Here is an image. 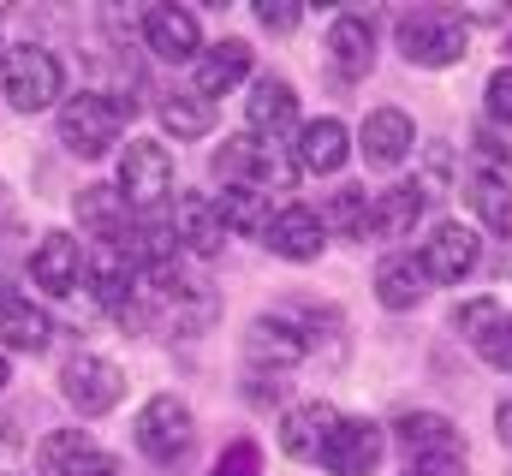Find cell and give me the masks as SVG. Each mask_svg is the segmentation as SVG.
Here are the masks:
<instances>
[{"mask_svg": "<svg viewBox=\"0 0 512 476\" xmlns=\"http://www.w3.org/2000/svg\"><path fill=\"white\" fill-rule=\"evenodd\" d=\"M399 54H405V66H423V72L459 66L471 54V24L447 6H417L399 18Z\"/></svg>", "mask_w": 512, "mask_h": 476, "instance_id": "obj_1", "label": "cell"}, {"mask_svg": "<svg viewBox=\"0 0 512 476\" xmlns=\"http://www.w3.org/2000/svg\"><path fill=\"white\" fill-rule=\"evenodd\" d=\"M131 114H137V102H131V96L84 90V96H72V102L60 108V143H66L72 155L96 161V155H108V149L120 143V131H126Z\"/></svg>", "mask_w": 512, "mask_h": 476, "instance_id": "obj_2", "label": "cell"}, {"mask_svg": "<svg viewBox=\"0 0 512 476\" xmlns=\"http://www.w3.org/2000/svg\"><path fill=\"white\" fill-rule=\"evenodd\" d=\"M0 90H6V102L18 108V114H42V108H54L60 96H66V72H60V60L48 54V48H6L0 54Z\"/></svg>", "mask_w": 512, "mask_h": 476, "instance_id": "obj_3", "label": "cell"}, {"mask_svg": "<svg viewBox=\"0 0 512 476\" xmlns=\"http://www.w3.org/2000/svg\"><path fill=\"white\" fill-rule=\"evenodd\" d=\"M215 173H221V185H251V191H286L292 179H298V167H292V155H280V143H262L251 131H239V137H221V149H215Z\"/></svg>", "mask_w": 512, "mask_h": 476, "instance_id": "obj_4", "label": "cell"}, {"mask_svg": "<svg viewBox=\"0 0 512 476\" xmlns=\"http://www.w3.org/2000/svg\"><path fill=\"white\" fill-rule=\"evenodd\" d=\"M191 435H197V417H191V405H185V399H173V393H155V399L137 411V423H131L137 453H143V459H155V465L185 459V453H191Z\"/></svg>", "mask_w": 512, "mask_h": 476, "instance_id": "obj_5", "label": "cell"}, {"mask_svg": "<svg viewBox=\"0 0 512 476\" xmlns=\"http://www.w3.org/2000/svg\"><path fill=\"white\" fill-rule=\"evenodd\" d=\"M120 197L131 203V215H149L173 197V149L167 143H149V137H131L126 155H120Z\"/></svg>", "mask_w": 512, "mask_h": 476, "instance_id": "obj_6", "label": "cell"}, {"mask_svg": "<svg viewBox=\"0 0 512 476\" xmlns=\"http://www.w3.org/2000/svg\"><path fill=\"white\" fill-rule=\"evenodd\" d=\"M477 262H483V238H477V227H465V221H441L435 233L423 238V256H417L423 280H435V286L471 280Z\"/></svg>", "mask_w": 512, "mask_h": 476, "instance_id": "obj_7", "label": "cell"}, {"mask_svg": "<svg viewBox=\"0 0 512 476\" xmlns=\"http://www.w3.org/2000/svg\"><path fill=\"white\" fill-rule=\"evenodd\" d=\"M60 393L72 399L78 417H108V411L120 405V393H126V375H120V363H108V357L78 352L60 369Z\"/></svg>", "mask_w": 512, "mask_h": 476, "instance_id": "obj_8", "label": "cell"}, {"mask_svg": "<svg viewBox=\"0 0 512 476\" xmlns=\"http://www.w3.org/2000/svg\"><path fill=\"white\" fill-rule=\"evenodd\" d=\"M382 423H370V417H340L334 423V435H328V447L316 453V465L328 476H370L382 465Z\"/></svg>", "mask_w": 512, "mask_h": 476, "instance_id": "obj_9", "label": "cell"}, {"mask_svg": "<svg viewBox=\"0 0 512 476\" xmlns=\"http://www.w3.org/2000/svg\"><path fill=\"white\" fill-rule=\"evenodd\" d=\"M399 447L411 465H459L465 471V435L441 411H405L399 417Z\"/></svg>", "mask_w": 512, "mask_h": 476, "instance_id": "obj_10", "label": "cell"}, {"mask_svg": "<svg viewBox=\"0 0 512 476\" xmlns=\"http://www.w3.org/2000/svg\"><path fill=\"white\" fill-rule=\"evenodd\" d=\"M292 137H298V143H292V167H298V173H340V167L352 161V131L334 114L298 119Z\"/></svg>", "mask_w": 512, "mask_h": 476, "instance_id": "obj_11", "label": "cell"}, {"mask_svg": "<svg viewBox=\"0 0 512 476\" xmlns=\"http://www.w3.org/2000/svg\"><path fill=\"white\" fill-rule=\"evenodd\" d=\"M262 244L280 256V262H316L322 256V215L316 209H304V203H286V209H274L268 215V227H262Z\"/></svg>", "mask_w": 512, "mask_h": 476, "instance_id": "obj_12", "label": "cell"}, {"mask_svg": "<svg viewBox=\"0 0 512 476\" xmlns=\"http://www.w3.org/2000/svg\"><path fill=\"white\" fill-rule=\"evenodd\" d=\"M245 119H251V137H262V143L298 131V90H292L286 78L262 72L251 84V96H245Z\"/></svg>", "mask_w": 512, "mask_h": 476, "instance_id": "obj_13", "label": "cell"}, {"mask_svg": "<svg viewBox=\"0 0 512 476\" xmlns=\"http://www.w3.org/2000/svg\"><path fill=\"white\" fill-rule=\"evenodd\" d=\"M143 42L155 60H197L203 54V30L191 6H149L143 12Z\"/></svg>", "mask_w": 512, "mask_h": 476, "instance_id": "obj_14", "label": "cell"}, {"mask_svg": "<svg viewBox=\"0 0 512 476\" xmlns=\"http://www.w3.org/2000/svg\"><path fill=\"white\" fill-rule=\"evenodd\" d=\"M334 423H340V411H334L328 399H304V405H292V411L280 417V453L298 459V465H316V453L328 447Z\"/></svg>", "mask_w": 512, "mask_h": 476, "instance_id": "obj_15", "label": "cell"}, {"mask_svg": "<svg viewBox=\"0 0 512 476\" xmlns=\"http://www.w3.org/2000/svg\"><path fill=\"white\" fill-rule=\"evenodd\" d=\"M30 274H36V286L48 298H72L84 286V244L72 233H48L36 244V256H30Z\"/></svg>", "mask_w": 512, "mask_h": 476, "instance_id": "obj_16", "label": "cell"}, {"mask_svg": "<svg viewBox=\"0 0 512 476\" xmlns=\"http://www.w3.org/2000/svg\"><path fill=\"white\" fill-rule=\"evenodd\" d=\"M328 60L340 78H370L376 66V18L370 12H340L328 30Z\"/></svg>", "mask_w": 512, "mask_h": 476, "instance_id": "obj_17", "label": "cell"}, {"mask_svg": "<svg viewBox=\"0 0 512 476\" xmlns=\"http://www.w3.org/2000/svg\"><path fill=\"white\" fill-rule=\"evenodd\" d=\"M84 286L96 292L102 310H114V316L126 322L131 298H137V268L120 256V244H102L96 256H84Z\"/></svg>", "mask_w": 512, "mask_h": 476, "instance_id": "obj_18", "label": "cell"}, {"mask_svg": "<svg viewBox=\"0 0 512 476\" xmlns=\"http://www.w3.org/2000/svg\"><path fill=\"white\" fill-rule=\"evenodd\" d=\"M167 233H173V244H185L191 256H215V250L227 244V227H221V215H215V197H203V191H185V197L173 203Z\"/></svg>", "mask_w": 512, "mask_h": 476, "instance_id": "obj_19", "label": "cell"}, {"mask_svg": "<svg viewBox=\"0 0 512 476\" xmlns=\"http://www.w3.org/2000/svg\"><path fill=\"white\" fill-rule=\"evenodd\" d=\"M251 78V42H239V36H227V42H215V48H203L197 54V96L203 102H215V96H227V90H239Z\"/></svg>", "mask_w": 512, "mask_h": 476, "instance_id": "obj_20", "label": "cell"}, {"mask_svg": "<svg viewBox=\"0 0 512 476\" xmlns=\"http://www.w3.org/2000/svg\"><path fill=\"white\" fill-rule=\"evenodd\" d=\"M48 340H54V328H48V316L24 298V292H12V286H0V352H48Z\"/></svg>", "mask_w": 512, "mask_h": 476, "instance_id": "obj_21", "label": "cell"}, {"mask_svg": "<svg viewBox=\"0 0 512 476\" xmlns=\"http://www.w3.org/2000/svg\"><path fill=\"white\" fill-rule=\"evenodd\" d=\"M429 209V185H387L370 197V238H411V227Z\"/></svg>", "mask_w": 512, "mask_h": 476, "instance_id": "obj_22", "label": "cell"}, {"mask_svg": "<svg viewBox=\"0 0 512 476\" xmlns=\"http://www.w3.org/2000/svg\"><path fill=\"white\" fill-rule=\"evenodd\" d=\"M358 143H364V161L370 167H399L417 149V125H411V114H399V108H376V114L364 119Z\"/></svg>", "mask_w": 512, "mask_h": 476, "instance_id": "obj_23", "label": "cell"}, {"mask_svg": "<svg viewBox=\"0 0 512 476\" xmlns=\"http://www.w3.org/2000/svg\"><path fill=\"white\" fill-rule=\"evenodd\" d=\"M131 203L114 191V185H90V191H78V227L90 238H102V244H120L131 233Z\"/></svg>", "mask_w": 512, "mask_h": 476, "instance_id": "obj_24", "label": "cell"}, {"mask_svg": "<svg viewBox=\"0 0 512 476\" xmlns=\"http://www.w3.org/2000/svg\"><path fill=\"white\" fill-rule=\"evenodd\" d=\"M423 292H429V280H423L417 256L393 250V256L376 262V298H382V310H417V304H423Z\"/></svg>", "mask_w": 512, "mask_h": 476, "instance_id": "obj_25", "label": "cell"}, {"mask_svg": "<svg viewBox=\"0 0 512 476\" xmlns=\"http://www.w3.org/2000/svg\"><path fill=\"white\" fill-rule=\"evenodd\" d=\"M245 352H251V363H274V375H280V369H292L298 357L310 352V346H304V334H298L286 316H256Z\"/></svg>", "mask_w": 512, "mask_h": 476, "instance_id": "obj_26", "label": "cell"}, {"mask_svg": "<svg viewBox=\"0 0 512 476\" xmlns=\"http://www.w3.org/2000/svg\"><path fill=\"white\" fill-rule=\"evenodd\" d=\"M465 203H471V215H477L489 233H512V185H507V173H483V167H471V179H465Z\"/></svg>", "mask_w": 512, "mask_h": 476, "instance_id": "obj_27", "label": "cell"}, {"mask_svg": "<svg viewBox=\"0 0 512 476\" xmlns=\"http://www.w3.org/2000/svg\"><path fill=\"white\" fill-rule=\"evenodd\" d=\"M215 215H221V227L239 238H251L268 227V191H251V185H227L221 197H215Z\"/></svg>", "mask_w": 512, "mask_h": 476, "instance_id": "obj_28", "label": "cell"}, {"mask_svg": "<svg viewBox=\"0 0 512 476\" xmlns=\"http://www.w3.org/2000/svg\"><path fill=\"white\" fill-rule=\"evenodd\" d=\"M161 125L173 137H209L215 131V102H203L197 90H167L161 96Z\"/></svg>", "mask_w": 512, "mask_h": 476, "instance_id": "obj_29", "label": "cell"}, {"mask_svg": "<svg viewBox=\"0 0 512 476\" xmlns=\"http://www.w3.org/2000/svg\"><path fill=\"white\" fill-rule=\"evenodd\" d=\"M90 453H96V441H90L84 429H54V435L36 447V465H42V476H72Z\"/></svg>", "mask_w": 512, "mask_h": 476, "instance_id": "obj_30", "label": "cell"}, {"mask_svg": "<svg viewBox=\"0 0 512 476\" xmlns=\"http://www.w3.org/2000/svg\"><path fill=\"white\" fill-rule=\"evenodd\" d=\"M322 233H340V238H358V244H364V233H370V197H364L358 185L334 191L328 209H322Z\"/></svg>", "mask_w": 512, "mask_h": 476, "instance_id": "obj_31", "label": "cell"}, {"mask_svg": "<svg viewBox=\"0 0 512 476\" xmlns=\"http://www.w3.org/2000/svg\"><path fill=\"white\" fill-rule=\"evenodd\" d=\"M471 352L483 357V363H495V369H512V316L507 310H495L483 322V334L471 340Z\"/></svg>", "mask_w": 512, "mask_h": 476, "instance_id": "obj_32", "label": "cell"}, {"mask_svg": "<svg viewBox=\"0 0 512 476\" xmlns=\"http://www.w3.org/2000/svg\"><path fill=\"white\" fill-rule=\"evenodd\" d=\"M483 108H489L495 125H512V66L489 72V84H483Z\"/></svg>", "mask_w": 512, "mask_h": 476, "instance_id": "obj_33", "label": "cell"}, {"mask_svg": "<svg viewBox=\"0 0 512 476\" xmlns=\"http://www.w3.org/2000/svg\"><path fill=\"white\" fill-rule=\"evenodd\" d=\"M215 476H262V453H256V441H233V447L215 459Z\"/></svg>", "mask_w": 512, "mask_h": 476, "instance_id": "obj_34", "label": "cell"}, {"mask_svg": "<svg viewBox=\"0 0 512 476\" xmlns=\"http://www.w3.org/2000/svg\"><path fill=\"white\" fill-rule=\"evenodd\" d=\"M495 310H501L495 298H465V304L453 310V328H459V340H477V334H483V322H489Z\"/></svg>", "mask_w": 512, "mask_h": 476, "instance_id": "obj_35", "label": "cell"}, {"mask_svg": "<svg viewBox=\"0 0 512 476\" xmlns=\"http://www.w3.org/2000/svg\"><path fill=\"white\" fill-rule=\"evenodd\" d=\"M256 24H262V30H292V24H298V6H268V0H262V6H256Z\"/></svg>", "mask_w": 512, "mask_h": 476, "instance_id": "obj_36", "label": "cell"}, {"mask_svg": "<svg viewBox=\"0 0 512 476\" xmlns=\"http://www.w3.org/2000/svg\"><path fill=\"white\" fill-rule=\"evenodd\" d=\"M72 476H126V471H120V459H108V453L96 447V453H90V459H84Z\"/></svg>", "mask_w": 512, "mask_h": 476, "instance_id": "obj_37", "label": "cell"}, {"mask_svg": "<svg viewBox=\"0 0 512 476\" xmlns=\"http://www.w3.org/2000/svg\"><path fill=\"white\" fill-rule=\"evenodd\" d=\"M495 429H501V447H512V399L495 411Z\"/></svg>", "mask_w": 512, "mask_h": 476, "instance_id": "obj_38", "label": "cell"}, {"mask_svg": "<svg viewBox=\"0 0 512 476\" xmlns=\"http://www.w3.org/2000/svg\"><path fill=\"white\" fill-rule=\"evenodd\" d=\"M405 476H459V465H405Z\"/></svg>", "mask_w": 512, "mask_h": 476, "instance_id": "obj_39", "label": "cell"}, {"mask_svg": "<svg viewBox=\"0 0 512 476\" xmlns=\"http://www.w3.org/2000/svg\"><path fill=\"white\" fill-rule=\"evenodd\" d=\"M6 381H12V369H6V352H0V387H6Z\"/></svg>", "mask_w": 512, "mask_h": 476, "instance_id": "obj_40", "label": "cell"}]
</instances>
